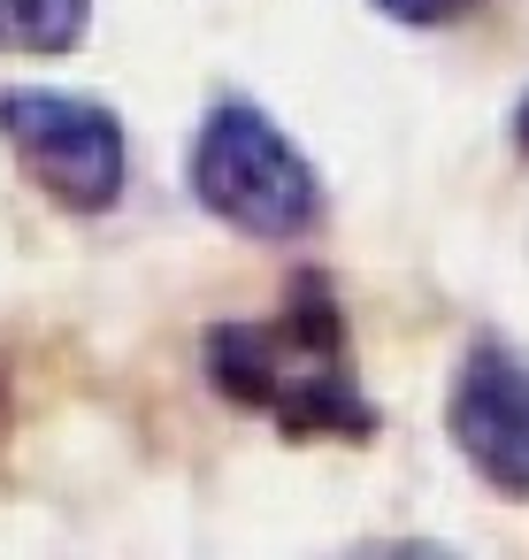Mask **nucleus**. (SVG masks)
Masks as SVG:
<instances>
[{"label": "nucleus", "instance_id": "nucleus-1", "mask_svg": "<svg viewBox=\"0 0 529 560\" xmlns=\"http://www.w3.org/2000/svg\"><path fill=\"white\" fill-rule=\"evenodd\" d=\"M208 376L238 407H261L292 438H368L376 407L353 384L338 307L322 292H299L277 323H223L208 330Z\"/></svg>", "mask_w": 529, "mask_h": 560}, {"label": "nucleus", "instance_id": "nucleus-2", "mask_svg": "<svg viewBox=\"0 0 529 560\" xmlns=\"http://www.w3.org/2000/svg\"><path fill=\"white\" fill-rule=\"evenodd\" d=\"M192 200L246 238H307L322 215V185L307 154L246 101L208 108L192 139Z\"/></svg>", "mask_w": 529, "mask_h": 560}, {"label": "nucleus", "instance_id": "nucleus-3", "mask_svg": "<svg viewBox=\"0 0 529 560\" xmlns=\"http://www.w3.org/2000/svg\"><path fill=\"white\" fill-rule=\"evenodd\" d=\"M0 139L16 147V162L32 170V185L47 200H62L78 215H101V208L124 200L131 147H124V124L101 101L16 85V93H0Z\"/></svg>", "mask_w": 529, "mask_h": 560}, {"label": "nucleus", "instance_id": "nucleus-4", "mask_svg": "<svg viewBox=\"0 0 529 560\" xmlns=\"http://www.w3.org/2000/svg\"><path fill=\"white\" fill-rule=\"evenodd\" d=\"M452 445L468 468L514 499H529V353L475 346L452 384Z\"/></svg>", "mask_w": 529, "mask_h": 560}, {"label": "nucleus", "instance_id": "nucleus-5", "mask_svg": "<svg viewBox=\"0 0 529 560\" xmlns=\"http://www.w3.org/2000/svg\"><path fill=\"white\" fill-rule=\"evenodd\" d=\"M93 24V0H0V55H70Z\"/></svg>", "mask_w": 529, "mask_h": 560}, {"label": "nucleus", "instance_id": "nucleus-6", "mask_svg": "<svg viewBox=\"0 0 529 560\" xmlns=\"http://www.w3.org/2000/svg\"><path fill=\"white\" fill-rule=\"evenodd\" d=\"M384 16H399V24H452L460 9H475V0H376Z\"/></svg>", "mask_w": 529, "mask_h": 560}, {"label": "nucleus", "instance_id": "nucleus-7", "mask_svg": "<svg viewBox=\"0 0 529 560\" xmlns=\"http://www.w3.org/2000/svg\"><path fill=\"white\" fill-rule=\"evenodd\" d=\"M514 131H521V154H529V101H521V116H514Z\"/></svg>", "mask_w": 529, "mask_h": 560}]
</instances>
